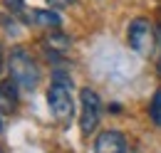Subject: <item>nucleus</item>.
Masks as SVG:
<instances>
[{
	"label": "nucleus",
	"instance_id": "obj_1",
	"mask_svg": "<svg viewBox=\"0 0 161 153\" xmlns=\"http://www.w3.org/2000/svg\"><path fill=\"white\" fill-rule=\"evenodd\" d=\"M8 69H10V79L20 87L22 92H35L40 84V69L35 64V59L30 57L27 50L22 47H13L10 57H8Z\"/></svg>",
	"mask_w": 161,
	"mask_h": 153
},
{
	"label": "nucleus",
	"instance_id": "obj_2",
	"mask_svg": "<svg viewBox=\"0 0 161 153\" xmlns=\"http://www.w3.org/2000/svg\"><path fill=\"white\" fill-rule=\"evenodd\" d=\"M47 106L57 121H69L75 114V99H72V82L69 79H55L47 89Z\"/></svg>",
	"mask_w": 161,
	"mask_h": 153
},
{
	"label": "nucleus",
	"instance_id": "obj_3",
	"mask_svg": "<svg viewBox=\"0 0 161 153\" xmlns=\"http://www.w3.org/2000/svg\"><path fill=\"white\" fill-rule=\"evenodd\" d=\"M80 104H82V116H80V129L84 136L94 134L102 119V99L94 89L84 87L80 92Z\"/></svg>",
	"mask_w": 161,
	"mask_h": 153
},
{
	"label": "nucleus",
	"instance_id": "obj_4",
	"mask_svg": "<svg viewBox=\"0 0 161 153\" xmlns=\"http://www.w3.org/2000/svg\"><path fill=\"white\" fill-rule=\"evenodd\" d=\"M126 42L134 52L139 55H151L154 52V42H156V32L151 27V22L146 18H136L129 22V30H126Z\"/></svg>",
	"mask_w": 161,
	"mask_h": 153
},
{
	"label": "nucleus",
	"instance_id": "obj_5",
	"mask_svg": "<svg viewBox=\"0 0 161 153\" xmlns=\"http://www.w3.org/2000/svg\"><path fill=\"white\" fill-rule=\"evenodd\" d=\"M94 153H126V138L119 131H102L94 141Z\"/></svg>",
	"mask_w": 161,
	"mask_h": 153
},
{
	"label": "nucleus",
	"instance_id": "obj_6",
	"mask_svg": "<svg viewBox=\"0 0 161 153\" xmlns=\"http://www.w3.org/2000/svg\"><path fill=\"white\" fill-rule=\"evenodd\" d=\"M18 89H20V87H18L13 79L0 82V111H3V114H13V111L18 109V101H20Z\"/></svg>",
	"mask_w": 161,
	"mask_h": 153
},
{
	"label": "nucleus",
	"instance_id": "obj_7",
	"mask_svg": "<svg viewBox=\"0 0 161 153\" xmlns=\"http://www.w3.org/2000/svg\"><path fill=\"white\" fill-rule=\"evenodd\" d=\"M27 20H32L40 27H52V30H60V25H62V18L55 10H30Z\"/></svg>",
	"mask_w": 161,
	"mask_h": 153
},
{
	"label": "nucleus",
	"instance_id": "obj_8",
	"mask_svg": "<svg viewBox=\"0 0 161 153\" xmlns=\"http://www.w3.org/2000/svg\"><path fill=\"white\" fill-rule=\"evenodd\" d=\"M45 45H47L50 50H57V52H67V50L72 47V40L67 37V35H62V32H50V35L45 37Z\"/></svg>",
	"mask_w": 161,
	"mask_h": 153
},
{
	"label": "nucleus",
	"instance_id": "obj_9",
	"mask_svg": "<svg viewBox=\"0 0 161 153\" xmlns=\"http://www.w3.org/2000/svg\"><path fill=\"white\" fill-rule=\"evenodd\" d=\"M149 116H151V121H154V124L161 129V89L154 94L151 104H149Z\"/></svg>",
	"mask_w": 161,
	"mask_h": 153
},
{
	"label": "nucleus",
	"instance_id": "obj_10",
	"mask_svg": "<svg viewBox=\"0 0 161 153\" xmlns=\"http://www.w3.org/2000/svg\"><path fill=\"white\" fill-rule=\"evenodd\" d=\"M3 3H5V8H8L10 13H22V10H25L22 0H3Z\"/></svg>",
	"mask_w": 161,
	"mask_h": 153
},
{
	"label": "nucleus",
	"instance_id": "obj_11",
	"mask_svg": "<svg viewBox=\"0 0 161 153\" xmlns=\"http://www.w3.org/2000/svg\"><path fill=\"white\" fill-rule=\"evenodd\" d=\"M77 0H47V5L50 8H69V5H75Z\"/></svg>",
	"mask_w": 161,
	"mask_h": 153
},
{
	"label": "nucleus",
	"instance_id": "obj_12",
	"mask_svg": "<svg viewBox=\"0 0 161 153\" xmlns=\"http://www.w3.org/2000/svg\"><path fill=\"white\" fill-rule=\"evenodd\" d=\"M3 62H5V59H3V47H0V72H3V67H5Z\"/></svg>",
	"mask_w": 161,
	"mask_h": 153
},
{
	"label": "nucleus",
	"instance_id": "obj_13",
	"mask_svg": "<svg viewBox=\"0 0 161 153\" xmlns=\"http://www.w3.org/2000/svg\"><path fill=\"white\" fill-rule=\"evenodd\" d=\"M156 72H159V76H161V57H159V62H156Z\"/></svg>",
	"mask_w": 161,
	"mask_h": 153
},
{
	"label": "nucleus",
	"instance_id": "obj_14",
	"mask_svg": "<svg viewBox=\"0 0 161 153\" xmlns=\"http://www.w3.org/2000/svg\"><path fill=\"white\" fill-rule=\"evenodd\" d=\"M0 131H3V121H0Z\"/></svg>",
	"mask_w": 161,
	"mask_h": 153
}]
</instances>
